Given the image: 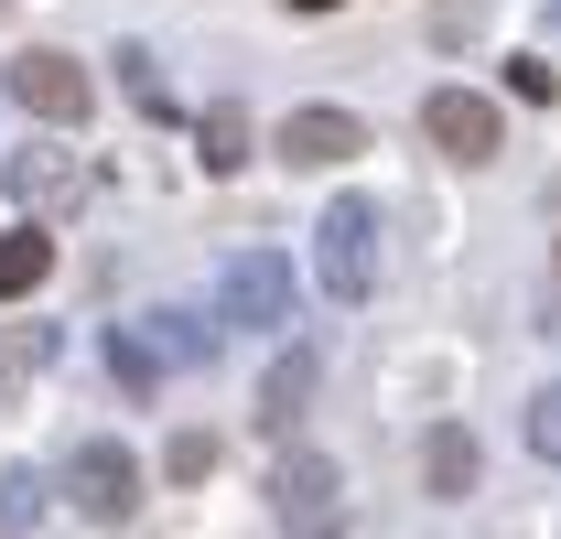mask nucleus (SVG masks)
<instances>
[{
	"mask_svg": "<svg viewBox=\"0 0 561 539\" xmlns=\"http://www.w3.org/2000/svg\"><path fill=\"white\" fill-rule=\"evenodd\" d=\"M108 66H119V87H130L140 119H173V87H162V55H151V44H119Z\"/></svg>",
	"mask_w": 561,
	"mask_h": 539,
	"instance_id": "obj_14",
	"label": "nucleus"
},
{
	"mask_svg": "<svg viewBox=\"0 0 561 539\" xmlns=\"http://www.w3.org/2000/svg\"><path fill=\"white\" fill-rule=\"evenodd\" d=\"M33 507H44V485H33V474H0V529H22Z\"/></svg>",
	"mask_w": 561,
	"mask_h": 539,
	"instance_id": "obj_18",
	"label": "nucleus"
},
{
	"mask_svg": "<svg viewBox=\"0 0 561 539\" xmlns=\"http://www.w3.org/2000/svg\"><path fill=\"white\" fill-rule=\"evenodd\" d=\"M313 280H324V302H367L378 291V205L367 195H335L313 216Z\"/></svg>",
	"mask_w": 561,
	"mask_h": 539,
	"instance_id": "obj_1",
	"label": "nucleus"
},
{
	"mask_svg": "<svg viewBox=\"0 0 561 539\" xmlns=\"http://www.w3.org/2000/svg\"><path fill=\"white\" fill-rule=\"evenodd\" d=\"M0 173H11V195H22V205H66L76 184H87L66 151H0Z\"/></svg>",
	"mask_w": 561,
	"mask_h": 539,
	"instance_id": "obj_8",
	"label": "nucleus"
},
{
	"mask_svg": "<svg viewBox=\"0 0 561 539\" xmlns=\"http://www.w3.org/2000/svg\"><path fill=\"white\" fill-rule=\"evenodd\" d=\"M11 98H22L33 119H55V130H76L98 87H87V66H76V55H55V44H22V55H11Z\"/></svg>",
	"mask_w": 561,
	"mask_h": 539,
	"instance_id": "obj_4",
	"label": "nucleus"
},
{
	"mask_svg": "<svg viewBox=\"0 0 561 539\" xmlns=\"http://www.w3.org/2000/svg\"><path fill=\"white\" fill-rule=\"evenodd\" d=\"M421 130H432V151H454V162H496L507 119H496V98H476V87H432L421 98Z\"/></svg>",
	"mask_w": 561,
	"mask_h": 539,
	"instance_id": "obj_6",
	"label": "nucleus"
},
{
	"mask_svg": "<svg viewBox=\"0 0 561 539\" xmlns=\"http://www.w3.org/2000/svg\"><path fill=\"white\" fill-rule=\"evenodd\" d=\"M507 98H529V108H540V98H551V66H540V55H507Z\"/></svg>",
	"mask_w": 561,
	"mask_h": 539,
	"instance_id": "obj_19",
	"label": "nucleus"
},
{
	"mask_svg": "<svg viewBox=\"0 0 561 539\" xmlns=\"http://www.w3.org/2000/svg\"><path fill=\"white\" fill-rule=\"evenodd\" d=\"M108 378H119L130 400H151V389H162V356L140 345V324H108Z\"/></svg>",
	"mask_w": 561,
	"mask_h": 539,
	"instance_id": "obj_15",
	"label": "nucleus"
},
{
	"mask_svg": "<svg viewBox=\"0 0 561 539\" xmlns=\"http://www.w3.org/2000/svg\"><path fill=\"white\" fill-rule=\"evenodd\" d=\"M271 518L291 539H335V518H346V474H335V454L291 443V454L271 465Z\"/></svg>",
	"mask_w": 561,
	"mask_h": 539,
	"instance_id": "obj_2",
	"label": "nucleus"
},
{
	"mask_svg": "<svg viewBox=\"0 0 561 539\" xmlns=\"http://www.w3.org/2000/svg\"><path fill=\"white\" fill-rule=\"evenodd\" d=\"M529 454H540V465H561V378L529 400Z\"/></svg>",
	"mask_w": 561,
	"mask_h": 539,
	"instance_id": "obj_16",
	"label": "nucleus"
},
{
	"mask_svg": "<svg viewBox=\"0 0 561 539\" xmlns=\"http://www.w3.org/2000/svg\"><path fill=\"white\" fill-rule=\"evenodd\" d=\"M551 22H561V0H551Z\"/></svg>",
	"mask_w": 561,
	"mask_h": 539,
	"instance_id": "obj_21",
	"label": "nucleus"
},
{
	"mask_svg": "<svg viewBox=\"0 0 561 539\" xmlns=\"http://www.w3.org/2000/svg\"><path fill=\"white\" fill-rule=\"evenodd\" d=\"M140 345H151L162 367H206V356H216L206 313H140Z\"/></svg>",
	"mask_w": 561,
	"mask_h": 539,
	"instance_id": "obj_11",
	"label": "nucleus"
},
{
	"mask_svg": "<svg viewBox=\"0 0 561 539\" xmlns=\"http://www.w3.org/2000/svg\"><path fill=\"white\" fill-rule=\"evenodd\" d=\"M44 270H55V238H44V227H11V238H0V302L44 291Z\"/></svg>",
	"mask_w": 561,
	"mask_h": 539,
	"instance_id": "obj_12",
	"label": "nucleus"
},
{
	"mask_svg": "<svg viewBox=\"0 0 561 539\" xmlns=\"http://www.w3.org/2000/svg\"><path fill=\"white\" fill-rule=\"evenodd\" d=\"M66 496L98 518V529H119L140 507V465H130V443H76L66 454Z\"/></svg>",
	"mask_w": 561,
	"mask_h": 539,
	"instance_id": "obj_5",
	"label": "nucleus"
},
{
	"mask_svg": "<svg viewBox=\"0 0 561 539\" xmlns=\"http://www.w3.org/2000/svg\"><path fill=\"white\" fill-rule=\"evenodd\" d=\"M421 474H432V496H476V432L443 421V432L421 443Z\"/></svg>",
	"mask_w": 561,
	"mask_h": 539,
	"instance_id": "obj_10",
	"label": "nucleus"
},
{
	"mask_svg": "<svg viewBox=\"0 0 561 539\" xmlns=\"http://www.w3.org/2000/svg\"><path fill=\"white\" fill-rule=\"evenodd\" d=\"M216 313L249 324V335H260V324H291V260H280V249H238V260L216 270Z\"/></svg>",
	"mask_w": 561,
	"mask_h": 539,
	"instance_id": "obj_3",
	"label": "nucleus"
},
{
	"mask_svg": "<svg viewBox=\"0 0 561 539\" xmlns=\"http://www.w3.org/2000/svg\"><path fill=\"white\" fill-rule=\"evenodd\" d=\"M195 151H206V173H238V162H249V108L216 98L206 119H195Z\"/></svg>",
	"mask_w": 561,
	"mask_h": 539,
	"instance_id": "obj_13",
	"label": "nucleus"
},
{
	"mask_svg": "<svg viewBox=\"0 0 561 539\" xmlns=\"http://www.w3.org/2000/svg\"><path fill=\"white\" fill-rule=\"evenodd\" d=\"M356 151H367V119L356 108H291L280 119V162H302V173H335Z\"/></svg>",
	"mask_w": 561,
	"mask_h": 539,
	"instance_id": "obj_7",
	"label": "nucleus"
},
{
	"mask_svg": "<svg viewBox=\"0 0 561 539\" xmlns=\"http://www.w3.org/2000/svg\"><path fill=\"white\" fill-rule=\"evenodd\" d=\"M302 400H313V345H291L271 378H260V432H291V421H302Z\"/></svg>",
	"mask_w": 561,
	"mask_h": 539,
	"instance_id": "obj_9",
	"label": "nucleus"
},
{
	"mask_svg": "<svg viewBox=\"0 0 561 539\" xmlns=\"http://www.w3.org/2000/svg\"><path fill=\"white\" fill-rule=\"evenodd\" d=\"M162 465H173V485H195V474H216V443H206V432H173Z\"/></svg>",
	"mask_w": 561,
	"mask_h": 539,
	"instance_id": "obj_17",
	"label": "nucleus"
},
{
	"mask_svg": "<svg viewBox=\"0 0 561 539\" xmlns=\"http://www.w3.org/2000/svg\"><path fill=\"white\" fill-rule=\"evenodd\" d=\"M291 11H335V0H291Z\"/></svg>",
	"mask_w": 561,
	"mask_h": 539,
	"instance_id": "obj_20",
	"label": "nucleus"
}]
</instances>
